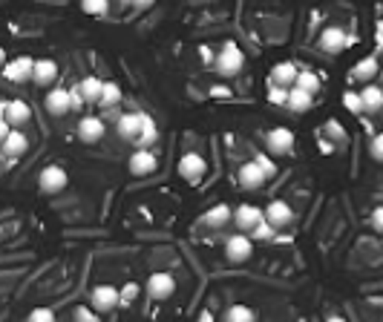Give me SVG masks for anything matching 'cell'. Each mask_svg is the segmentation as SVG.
<instances>
[{
    "label": "cell",
    "mask_w": 383,
    "mask_h": 322,
    "mask_svg": "<svg viewBox=\"0 0 383 322\" xmlns=\"http://www.w3.org/2000/svg\"><path fill=\"white\" fill-rule=\"evenodd\" d=\"M101 84L104 80L99 78V75H87L81 84H78V92H81V98H84V104H95L99 101V95H101Z\"/></svg>",
    "instance_id": "4316f807"
},
{
    "label": "cell",
    "mask_w": 383,
    "mask_h": 322,
    "mask_svg": "<svg viewBox=\"0 0 383 322\" xmlns=\"http://www.w3.org/2000/svg\"><path fill=\"white\" fill-rule=\"evenodd\" d=\"M311 101H314V95L302 92L297 87H289V98H285V107H289L291 112H309L311 109Z\"/></svg>",
    "instance_id": "484cf974"
},
{
    "label": "cell",
    "mask_w": 383,
    "mask_h": 322,
    "mask_svg": "<svg viewBox=\"0 0 383 322\" xmlns=\"http://www.w3.org/2000/svg\"><path fill=\"white\" fill-rule=\"evenodd\" d=\"M343 107H346L349 112H363L360 95H358V92H346V95H343Z\"/></svg>",
    "instance_id": "e575fe53"
},
{
    "label": "cell",
    "mask_w": 383,
    "mask_h": 322,
    "mask_svg": "<svg viewBox=\"0 0 383 322\" xmlns=\"http://www.w3.org/2000/svg\"><path fill=\"white\" fill-rule=\"evenodd\" d=\"M3 63H6V50L0 46V67H3Z\"/></svg>",
    "instance_id": "ee69618b"
},
{
    "label": "cell",
    "mask_w": 383,
    "mask_h": 322,
    "mask_svg": "<svg viewBox=\"0 0 383 322\" xmlns=\"http://www.w3.org/2000/svg\"><path fill=\"white\" fill-rule=\"evenodd\" d=\"M242 67H245L242 50H239L236 43H225V46H222L219 55H216V72L222 78H234V75L242 72Z\"/></svg>",
    "instance_id": "6da1fadb"
},
{
    "label": "cell",
    "mask_w": 383,
    "mask_h": 322,
    "mask_svg": "<svg viewBox=\"0 0 383 322\" xmlns=\"http://www.w3.org/2000/svg\"><path fill=\"white\" fill-rule=\"evenodd\" d=\"M205 173H207V164H205V158L199 153H185L182 161H179V175L185 182L190 184H199L205 179Z\"/></svg>",
    "instance_id": "5b68a950"
},
{
    "label": "cell",
    "mask_w": 383,
    "mask_h": 322,
    "mask_svg": "<svg viewBox=\"0 0 383 322\" xmlns=\"http://www.w3.org/2000/svg\"><path fill=\"white\" fill-rule=\"evenodd\" d=\"M3 109H6V101H0V127L6 124V121H3Z\"/></svg>",
    "instance_id": "7bdbcfd3"
},
{
    "label": "cell",
    "mask_w": 383,
    "mask_h": 322,
    "mask_svg": "<svg viewBox=\"0 0 383 322\" xmlns=\"http://www.w3.org/2000/svg\"><path fill=\"white\" fill-rule=\"evenodd\" d=\"M231 222L236 224V230L251 233L262 222V211H260L257 204H239L236 211H231Z\"/></svg>",
    "instance_id": "ba28073f"
},
{
    "label": "cell",
    "mask_w": 383,
    "mask_h": 322,
    "mask_svg": "<svg viewBox=\"0 0 383 322\" xmlns=\"http://www.w3.org/2000/svg\"><path fill=\"white\" fill-rule=\"evenodd\" d=\"M0 69H3V78L9 80V84H26V80L32 78V58H26V55L12 58Z\"/></svg>",
    "instance_id": "9c48e42d"
},
{
    "label": "cell",
    "mask_w": 383,
    "mask_h": 322,
    "mask_svg": "<svg viewBox=\"0 0 383 322\" xmlns=\"http://www.w3.org/2000/svg\"><path fill=\"white\" fill-rule=\"evenodd\" d=\"M26 150H29V136L23 130H14L12 127V130L3 136V153L9 158H21Z\"/></svg>",
    "instance_id": "ac0fdd59"
},
{
    "label": "cell",
    "mask_w": 383,
    "mask_h": 322,
    "mask_svg": "<svg viewBox=\"0 0 383 322\" xmlns=\"http://www.w3.org/2000/svg\"><path fill=\"white\" fill-rule=\"evenodd\" d=\"M262 219L271 224L274 230H282V228H289V224L294 222V211H291V204L289 202H282V199H274L265 211H262Z\"/></svg>",
    "instance_id": "7a4b0ae2"
},
{
    "label": "cell",
    "mask_w": 383,
    "mask_h": 322,
    "mask_svg": "<svg viewBox=\"0 0 383 322\" xmlns=\"http://www.w3.org/2000/svg\"><path fill=\"white\" fill-rule=\"evenodd\" d=\"M265 144H268L271 155H289L294 150V133L289 127H274V130L265 136Z\"/></svg>",
    "instance_id": "52a82bcc"
},
{
    "label": "cell",
    "mask_w": 383,
    "mask_h": 322,
    "mask_svg": "<svg viewBox=\"0 0 383 322\" xmlns=\"http://www.w3.org/2000/svg\"><path fill=\"white\" fill-rule=\"evenodd\" d=\"M147 294L153 299H170L173 294H176V279H173V273H153V277L147 279Z\"/></svg>",
    "instance_id": "30bf717a"
},
{
    "label": "cell",
    "mask_w": 383,
    "mask_h": 322,
    "mask_svg": "<svg viewBox=\"0 0 383 322\" xmlns=\"http://www.w3.org/2000/svg\"><path fill=\"white\" fill-rule=\"evenodd\" d=\"M358 95H360L363 112H369V116H375V112H380V109H383V89L375 84V80H369V84L363 87V92H358Z\"/></svg>",
    "instance_id": "d6986e66"
},
{
    "label": "cell",
    "mask_w": 383,
    "mask_h": 322,
    "mask_svg": "<svg viewBox=\"0 0 383 322\" xmlns=\"http://www.w3.org/2000/svg\"><path fill=\"white\" fill-rule=\"evenodd\" d=\"M84 107V98H81V92H78V87L75 89H70V112H78Z\"/></svg>",
    "instance_id": "d590c367"
},
{
    "label": "cell",
    "mask_w": 383,
    "mask_h": 322,
    "mask_svg": "<svg viewBox=\"0 0 383 322\" xmlns=\"http://www.w3.org/2000/svg\"><path fill=\"white\" fill-rule=\"evenodd\" d=\"M127 167H130V173L136 175V179H145V175H153L158 170V158L147 147H138L130 155V161H127Z\"/></svg>",
    "instance_id": "8992f818"
},
{
    "label": "cell",
    "mask_w": 383,
    "mask_h": 322,
    "mask_svg": "<svg viewBox=\"0 0 383 322\" xmlns=\"http://www.w3.org/2000/svg\"><path fill=\"white\" fill-rule=\"evenodd\" d=\"M121 98H124V95H121V87L116 84V80H104V84H101V95H99V101H95V104L104 107V109H113V107L121 104Z\"/></svg>",
    "instance_id": "603a6c76"
},
{
    "label": "cell",
    "mask_w": 383,
    "mask_h": 322,
    "mask_svg": "<svg viewBox=\"0 0 383 322\" xmlns=\"http://www.w3.org/2000/svg\"><path fill=\"white\" fill-rule=\"evenodd\" d=\"M300 322H306V319H300Z\"/></svg>",
    "instance_id": "bcb514c9"
},
{
    "label": "cell",
    "mask_w": 383,
    "mask_h": 322,
    "mask_svg": "<svg viewBox=\"0 0 383 322\" xmlns=\"http://www.w3.org/2000/svg\"><path fill=\"white\" fill-rule=\"evenodd\" d=\"M228 222H231V207H228V204H216L214 211H207V213L202 216V224H205V228H214V230L225 228Z\"/></svg>",
    "instance_id": "cb8c5ba5"
},
{
    "label": "cell",
    "mask_w": 383,
    "mask_h": 322,
    "mask_svg": "<svg viewBox=\"0 0 383 322\" xmlns=\"http://www.w3.org/2000/svg\"><path fill=\"white\" fill-rule=\"evenodd\" d=\"M104 121L99 116H84L81 121H78V138H81L84 144H99L104 138Z\"/></svg>",
    "instance_id": "2e32d148"
},
{
    "label": "cell",
    "mask_w": 383,
    "mask_h": 322,
    "mask_svg": "<svg viewBox=\"0 0 383 322\" xmlns=\"http://www.w3.org/2000/svg\"><path fill=\"white\" fill-rule=\"evenodd\" d=\"M326 322H346L343 316H338V314H331V316H326Z\"/></svg>",
    "instance_id": "b9f144b4"
},
{
    "label": "cell",
    "mask_w": 383,
    "mask_h": 322,
    "mask_svg": "<svg viewBox=\"0 0 383 322\" xmlns=\"http://www.w3.org/2000/svg\"><path fill=\"white\" fill-rule=\"evenodd\" d=\"M253 256V245H251V239L242 236V233H236L225 242V259L231 265H245L248 259Z\"/></svg>",
    "instance_id": "277c9868"
},
{
    "label": "cell",
    "mask_w": 383,
    "mask_h": 322,
    "mask_svg": "<svg viewBox=\"0 0 383 322\" xmlns=\"http://www.w3.org/2000/svg\"><path fill=\"white\" fill-rule=\"evenodd\" d=\"M58 78V63L52 58H38L32 61V84L35 87H52V80Z\"/></svg>",
    "instance_id": "7c38bea8"
},
{
    "label": "cell",
    "mask_w": 383,
    "mask_h": 322,
    "mask_svg": "<svg viewBox=\"0 0 383 322\" xmlns=\"http://www.w3.org/2000/svg\"><path fill=\"white\" fill-rule=\"evenodd\" d=\"M271 230H274V228H271V224L262 219V222H260V224H257V228H253L251 233H253V239H268V236H271Z\"/></svg>",
    "instance_id": "8d00e7d4"
},
{
    "label": "cell",
    "mask_w": 383,
    "mask_h": 322,
    "mask_svg": "<svg viewBox=\"0 0 383 322\" xmlns=\"http://www.w3.org/2000/svg\"><path fill=\"white\" fill-rule=\"evenodd\" d=\"M38 187L46 193V196H55V193H63V187H67V170L58 167V164L43 167V170H41V175H38Z\"/></svg>",
    "instance_id": "3957f363"
},
{
    "label": "cell",
    "mask_w": 383,
    "mask_h": 322,
    "mask_svg": "<svg viewBox=\"0 0 383 322\" xmlns=\"http://www.w3.org/2000/svg\"><path fill=\"white\" fill-rule=\"evenodd\" d=\"M90 302L99 314H110L118 305V291L113 285H95L92 294H90Z\"/></svg>",
    "instance_id": "4fadbf2b"
},
{
    "label": "cell",
    "mask_w": 383,
    "mask_h": 322,
    "mask_svg": "<svg viewBox=\"0 0 383 322\" xmlns=\"http://www.w3.org/2000/svg\"><path fill=\"white\" fill-rule=\"evenodd\" d=\"M291 87L309 92V95H317L323 84H320V75H317V72H311V69H297V78H294Z\"/></svg>",
    "instance_id": "d4e9b609"
},
{
    "label": "cell",
    "mask_w": 383,
    "mask_h": 322,
    "mask_svg": "<svg viewBox=\"0 0 383 322\" xmlns=\"http://www.w3.org/2000/svg\"><path fill=\"white\" fill-rule=\"evenodd\" d=\"M375 75H377V58L375 55L360 58L352 67V80H363V84H369V80H375Z\"/></svg>",
    "instance_id": "7402d4cb"
},
{
    "label": "cell",
    "mask_w": 383,
    "mask_h": 322,
    "mask_svg": "<svg viewBox=\"0 0 383 322\" xmlns=\"http://www.w3.org/2000/svg\"><path fill=\"white\" fill-rule=\"evenodd\" d=\"M380 141H383V138H380V136H377V138H375V141H372V147H369V150H372V155H375V158H377V161H380V158H383V150H380Z\"/></svg>",
    "instance_id": "74e56055"
},
{
    "label": "cell",
    "mask_w": 383,
    "mask_h": 322,
    "mask_svg": "<svg viewBox=\"0 0 383 322\" xmlns=\"http://www.w3.org/2000/svg\"><path fill=\"white\" fill-rule=\"evenodd\" d=\"M130 3H133L136 9H150V6L156 3V0H130Z\"/></svg>",
    "instance_id": "f35d334b"
},
{
    "label": "cell",
    "mask_w": 383,
    "mask_h": 322,
    "mask_svg": "<svg viewBox=\"0 0 383 322\" xmlns=\"http://www.w3.org/2000/svg\"><path fill=\"white\" fill-rule=\"evenodd\" d=\"M294 78H297V63H291V61H280L277 67L271 69V84H277V87L289 89L294 84Z\"/></svg>",
    "instance_id": "44dd1931"
},
{
    "label": "cell",
    "mask_w": 383,
    "mask_h": 322,
    "mask_svg": "<svg viewBox=\"0 0 383 322\" xmlns=\"http://www.w3.org/2000/svg\"><path fill=\"white\" fill-rule=\"evenodd\" d=\"M372 228H375V230L383 228V213H380V211H375V216H372Z\"/></svg>",
    "instance_id": "ab89813d"
},
{
    "label": "cell",
    "mask_w": 383,
    "mask_h": 322,
    "mask_svg": "<svg viewBox=\"0 0 383 322\" xmlns=\"http://www.w3.org/2000/svg\"><path fill=\"white\" fill-rule=\"evenodd\" d=\"M285 98H289V89H285V87H277V84H271V89H268V101H271V104H277V107H285Z\"/></svg>",
    "instance_id": "1f68e13d"
},
{
    "label": "cell",
    "mask_w": 383,
    "mask_h": 322,
    "mask_svg": "<svg viewBox=\"0 0 383 322\" xmlns=\"http://www.w3.org/2000/svg\"><path fill=\"white\" fill-rule=\"evenodd\" d=\"M225 322H257V314L248 305H231L225 311Z\"/></svg>",
    "instance_id": "f1b7e54d"
},
{
    "label": "cell",
    "mask_w": 383,
    "mask_h": 322,
    "mask_svg": "<svg viewBox=\"0 0 383 322\" xmlns=\"http://www.w3.org/2000/svg\"><path fill=\"white\" fill-rule=\"evenodd\" d=\"M121 3H130V0H121Z\"/></svg>",
    "instance_id": "f6af8a7d"
},
{
    "label": "cell",
    "mask_w": 383,
    "mask_h": 322,
    "mask_svg": "<svg viewBox=\"0 0 383 322\" xmlns=\"http://www.w3.org/2000/svg\"><path fill=\"white\" fill-rule=\"evenodd\" d=\"M26 322H55V311L52 308H35V311H29Z\"/></svg>",
    "instance_id": "d6a6232c"
},
{
    "label": "cell",
    "mask_w": 383,
    "mask_h": 322,
    "mask_svg": "<svg viewBox=\"0 0 383 322\" xmlns=\"http://www.w3.org/2000/svg\"><path fill=\"white\" fill-rule=\"evenodd\" d=\"M156 138H158V127H156V121L150 116H145V121H141V130L136 136V144H138V147H150V144H156Z\"/></svg>",
    "instance_id": "83f0119b"
},
{
    "label": "cell",
    "mask_w": 383,
    "mask_h": 322,
    "mask_svg": "<svg viewBox=\"0 0 383 322\" xmlns=\"http://www.w3.org/2000/svg\"><path fill=\"white\" fill-rule=\"evenodd\" d=\"M138 291H141V288H138L136 282H127L121 291H118V305H130V302L138 297Z\"/></svg>",
    "instance_id": "4dcf8cb0"
},
{
    "label": "cell",
    "mask_w": 383,
    "mask_h": 322,
    "mask_svg": "<svg viewBox=\"0 0 383 322\" xmlns=\"http://www.w3.org/2000/svg\"><path fill=\"white\" fill-rule=\"evenodd\" d=\"M43 107L50 116H67L70 112V89L67 87H52L50 92H46V98H43Z\"/></svg>",
    "instance_id": "9a60e30c"
},
{
    "label": "cell",
    "mask_w": 383,
    "mask_h": 322,
    "mask_svg": "<svg viewBox=\"0 0 383 322\" xmlns=\"http://www.w3.org/2000/svg\"><path fill=\"white\" fill-rule=\"evenodd\" d=\"M81 9L92 18H104L110 12V0H81Z\"/></svg>",
    "instance_id": "f546056e"
},
{
    "label": "cell",
    "mask_w": 383,
    "mask_h": 322,
    "mask_svg": "<svg viewBox=\"0 0 383 322\" xmlns=\"http://www.w3.org/2000/svg\"><path fill=\"white\" fill-rule=\"evenodd\" d=\"M253 161H257V167L262 170V175H265V179H274V175H277V164H274V161H271L268 155H257Z\"/></svg>",
    "instance_id": "836d02e7"
},
{
    "label": "cell",
    "mask_w": 383,
    "mask_h": 322,
    "mask_svg": "<svg viewBox=\"0 0 383 322\" xmlns=\"http://www.w3.org/2000/svg\"><path fill=\"white\" fill-rule=\"evenodd\" d=\"M32 118V107L23 101V98H12L6 101V109H3V121L9 127H14V130H21V127H26Z\"/></svg>",
    "instance_id": "8fae6325"
},
{
    "label": "cell",
    "mask_w": 383,
    "mask_h": 322,
    "mask_svg": "<svg viewBox=\"0 0 383 322\" xmlns=\"http://www.w3.org/2000/svg\"><path fill=\"white\" fill-rule=\"evenodd\" d=\"M196 322H214V314H211V311H202Z\"/></svg>",
    "instance_id": "60d3db41"
},
{
    "label": "cell",
    "mask_w": 383,
    "mask_h": 322,
    "mask_svg": "<svg viewBox=\"0 0 383 322\" xmlns=\"http://www.w3.org/2000/svg\"><path fill=\"white\" fill-rule=\"evenodd\" d=\"M346 43H349V35H346L340 26H326V29L320 32V41H317V46H320L323 52H331V55L343 52Z\"/></svg>",
    "instance_id": "5bb4252c"
},
{
    "label": "cell",
    "mask_w": 383,
    "mask_h": 322,
    "mask_svg": "<svg viewBox=\"0 0 383 322\" xmlns=\"http://www.w3.org/2000/svg\"><path fill=\"white\" fill-rule=\"evenodd\" d=\"M236 182H239V187H245V190H260L268 179L262 175V170L257 167V161H245V164L236 170Z\"/></svg>",
    "instance_id": "e0dca14e"
},
{
    "label": "cell",
    "mask_w": 383,
    "mask_h": 322,
    "mask_svg": "<svg viewBox=\"0 0 383 322\" xmlns=\"http://www.w3.org/2000/svg\"><path fill=\"white\" fill-rule=\"evenodd\" d=\"M141 121H145V112H124V116L118 118V124H116V130H118L121 138L136 141V136L141 130Z\"/></svg>",
    "instance_id": "ffe728a7"
}]
</instances>
